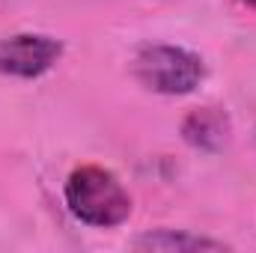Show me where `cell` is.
I'll list each match as a JSON object with an SVG mask.
<instances>
[{
	"label": "cell",
	"instance_id": "5b68a950",
	"mask_svg": "<svg viewBox=\"0 0 256 253\" xmlns=\"http://www.w3.org/2000/svg\"><path fill=\"white\" fill-rule=\"evenodd\" d=\"M137 250H176V253H194V250H226L224 242L214 238H202L191 232H173V230H158V232H146L134 242Z\"/></svg>",
	"mask_w": 256,
	"mask_h": 253
},
{
	"label": "cell",
	"instance_id": "277c9868",
	"mask_svg": "<svg viewBox=\"0 0 256 253\" xmlns=\"http://www.w3.org/2000/svg\"><path fill=\"white\" fill-rule=\"evenodd\" d=\"M182 137L188 146L200 149V152H218L230 140V120L218 108H200L185 116Z\"/></svg>",
	"mask_w": 256,
	"mask_h": 253
},
{
	"label": "cell",
	"instance_id": "7a4b0ae2",
	"mask_svg": "<svg viewBox=\"0 0 256 253\" xmlns=\"http://www.w3.org/2000/svg\"><path fill=\"white\" fill-rule=\"evenodd\" d=\"M134 78L146 90H152V92H161V96H188V92H194L202 84L206 66L188 48L146 45L134 57Z\"/></svg>",
	"mask_w": 256,
	"mask_h": 253
},
{
	"label": "cell",
	"instance_id": "3957f363",
	"mask_svg": "<svg viewBox=\"0 0 256 253\" xmlns=\"http://www.w3.org/2000/svg\"><path fill=\"white\" fill-rule=\"evenodd\" d=\"M63 57V45L42 33H15L0 39V74L33 80L51 72Z\"/></svg>",
	"mask_w": 256,
	"mask_h": 253
},
{
	"label": "cell",
	"instance_id": "6da1fadb",
	"mask_svg": "<svg viewBox=\"0 0 256 253\" xmlns=\"http://www.w3.org/2000/svg\"><path fill=\"white\" fill-rule=\"evenodd\" d=\"M66 206L80 224L96 230L120 226L131 214L128 190L110 170L98 164H84L72 170V176L66 179Z\"/></svg>",
	"mask_w": 256,
	"mask_h": 253
},
{
	"label": "cell",
	"instance_id": "8992f818",
	"mask_svg": "<svg viewBox=\"0 0 256 253\" xmlns=\"http://www.w3.org/2000/svg\"><path fill=\"white\" fill-rule=\"evenodd\" d=\"M242 6H248V9H256V0H238Z\"/></svg>",
	"mask_w": 256,
	"mask_h": 253
}]
</instances>
